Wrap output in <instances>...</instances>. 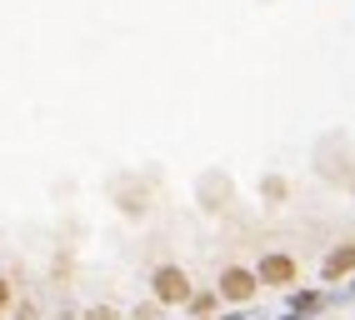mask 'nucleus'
<instances>
[{
    "label": "nucleus",
    "instance_id": "nucleus-1",
    "mask_svg": "<svg viewBox=\"0 0 355 320\" xmlns=\"http://www.w3.org/2000/svg\"><path fill=\"white\" fill-rule=\"evenodd\" d=\"M191 295H196V281H191V270H185L180 260H160L150 270V301L160 310H185Z\"/></svg>",
    "mask_w": 355,
    "mask_h": 320
},
{
    "label": "nucleus",
    "instance_id": "nucleus-4",
    "mask_svg": "<svg viewBox=\"0 0 355 320\" xmlns=\"http://www.w3.org/2000/svg\"><path fill=\"white\" fill-rule=\"evenodd\" d=\"M355 276V240H336L325 250V260H320V281L325 285H340Z\"/></svg>",
    "mask_w": 355,
    "mask_h": 320
},
{
    "label": "nucleus",
    "instance_id": "nucleus-3",
    "mask_svg": "<svg viewBox=\"0 0 355 320\" xmlns=\"http://www.w3.org/2000/svg\"><path fill=\"white\" fill-rule=\"evenodd\" d=\"M255 276H260V290H295L300 285V260L291 250H266L255 260Z\"/></svg>",
    "mask_w": 355,
    "mask_h": 320
},
{
    "label": "nucleus",
    "instance_id": "nucleus-7",
    "mask_svg": "<svg viewBox=\"0 0 355 320\" xmlns=\"http://www.w3.org/2000/svg\"><path fill=\"white\" fill-rule=\"evenodd\" d=\"M80 320H125V310L121 305H85Z\"/></svg>",
    "mask_w": 355,
    "mask_h": 320
},
{
    "label": "nucleus",
    "instance_id": "nucleus-10",
    "mask_svg": "<svg viewBox=\"0 0 355 320\" xmlns=\"http://www.w3.org/2000/svg\"><path fill=\"white\" fill-rule=\"evenodd\" d=\"M315 305H320V295H315V290H311V295H295V310H315Z\"/></svg>",
    "mask_w": 355,
    "mask_h": 320
},
{
    "label": "nucleus",
    "instance_id": "nucleus-6",
    "mask_svg": "<svg viewBox=\"0 0 355 320\" xmlns=\"http://www.w3.org/2000/svg\"><path fill=\"white\" fill-rule=\"evenodd\" d=\"M15 301H20V295H15V281L6 276V270H0V320H10V310H15Z\"/></svg>",
    "mask_w": 355,
    "mask_h": 320
},
{
    "label": "nucleus",
    "instance_id": "nucleus-8",
    "mask_svg": "<svg viewBox=\"0 0 355 320\" xmlns=\"http://www.w3.org/2000/svg\"><path fill=\"white\" fill-rule=\"evenodd\" d=\"M260 190H266V200H286V195H291V186H286L280 175H266V186H260Z\"/></svg>",
    "mask_w": 355,
    "mask_h": 320
},
{
    "label": "nucleus",
    "instance_id": "nucleus-5",
    "mask_svg": "<svg viewBox=\"0 0 355 320\" xmlns=\"http://www.w3.org/2000/svg\"><path fill=\"white\" fill-rule=\"evenodd\" d=\"M220 305H225V301H220V290H216V285H210V290H200V285H196V295H191V305H185V310H191L196 320H210Z\"/></svg>",
    "mask_w": 355,
    "mask_h": 320
},
{
    "label": "nucleus",
    "instance_id": "nucleus-9",
    "mask_svg": "<svg viewBox=\"0 0 355 320\" xmlns=\"http://www.w3.org/2000/svg\"><path fill=\"white\" fill-rule=\"evenodd\" d=\"M10 315H15V320H40V305H35V301H15Z\"/></svg>",
    "mask_w": 355,
    "mask_h": 320
},
{
    "label": "nucleus",
    "instance_id": "nucleus-2",
    "mask_svg": "<svg viewBox=\"0 0 355 320\" xmlns=\"http://www.w3.org/2000/svg\"><path fill=\"white\" fill-rule=\"evenodd\" d=\"M216 290H220V301H225V305H250L255 295H260V276H255V265H241V260L220 265Z\"/></svg>",
    "mask_w": 355,
    "mask_h": 320
}]
</instances>
